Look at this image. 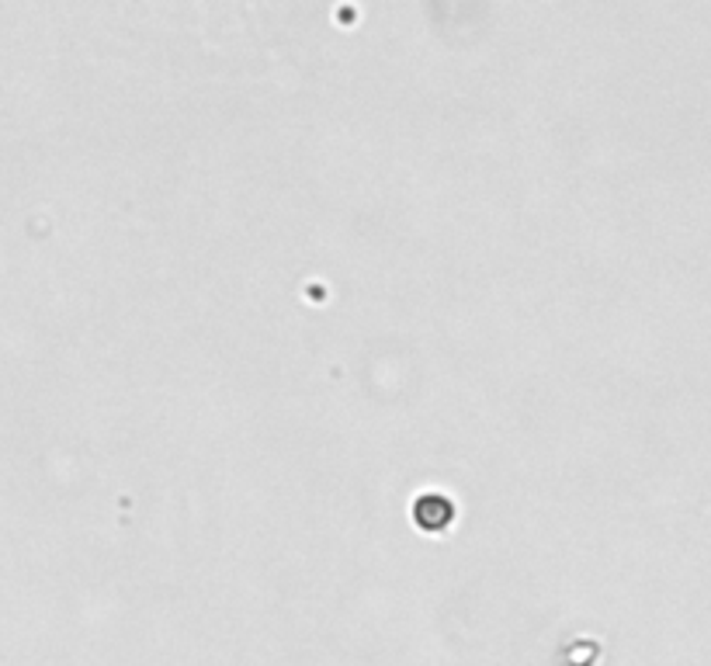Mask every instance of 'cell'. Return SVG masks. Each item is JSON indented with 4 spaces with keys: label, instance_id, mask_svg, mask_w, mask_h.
<instances>
[{
    "label": "cell",
    "instance_id": "1",
    "mask_svg": "<svg viewBox=\"0 0 711 666\" xmlns=\"http://www.w3.org/2000/svg\"><path fill=\"white\" fill-rule=\"evenodd\" d=\"M413 521L420 531H444L455 521V503L444 493H423L413 503Z\"/></svg>",
    "mask_w": 711,
    "mask_h": 666
}]
</instances>
